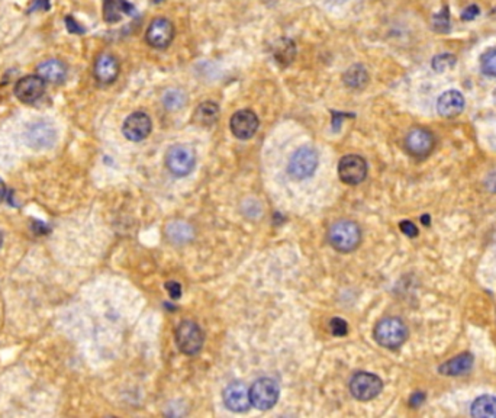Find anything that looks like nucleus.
I'll list each match as a JSON object with an SVG mask.
<instances>
[{
	"mask_svg": "<svg viewBox=\"0 0 496 418\" xmlns=\"http://www.w3.org/2000/svg\"><path fill=\"white\" fill-rule=\"evenodd\" d=\"M165 289L169 291V295L172 296V299H179L181 296V286L177 282H167L165 283Z\"/></svg>",
	"mask_w": 496,
	"mask_h": 418,
	"instance_id": "2f4dec72",
	"label": "nucleus"
},
{
	"mask_svg": "<svg viewBox=\"0 0 496 418\" xmlns=\"http://www.w3.org/2000/svg\"><path fill=\"white\" fill-rule=\"evenodd\" d=\"M433 28L436 32H440V34H449L452 31L449 6H444L433 16Z\"/></svg>",
	"mask_w": 496,
	"mask_h": 418,
	"instance_id": "a878e982",
	"label": "nucleus"
},
{
	"mask_svg": "<svg viewBox=\"0 0 496 418\" xmlns=\"http://www.w3.org/2000/svg\"><path fill=\"white\" fill-rule=\"evenodd\" d=\"M406 339L408 328L404 321L396 317L380 319L374 327V340L385 349H398L406 342Z\"/></svg>",
	"mask_w": 496,
	"mask_h": 418,
	"instance_id": "f03ea898",
	"label": "nucleus"
},
{
	"mask_svg": "<svg viewBox=\"0 0 496 418\" xmlns=\"http://www.w3.org/2000/svg\"><path fill=\"white\" fill-rule=\"evenodd\" d=\"M342 82L350 89H363L369 83V73L365 66L354 64L342 74Z\"/></svg>",
	"mask_w": 496,
	"mask_h": 418,
	"instance_id": "4be33fe9",
	"label": "nucleus"
},
{
	"mask_svg": "<svg viewBox=\"0 0 496 418\" xmlns=\"http://www.w3.org/2000/svg\"><path fill=\"white\" fill-rule=\"evenodd\" d=\"M436 147V137L434 134L427 130V128L417 126L405 137V149L406 151L415 158H425L431 154Z\"/></svg>",
	"mask_w": 496,
	"mask_h": 418,
	"instance_id": "6e6552de",
	"label": "nucleus"
},
{
	"mask_svg": "<svg viewBox=\"0 0 496 418\" xmlns=\"http://www.w3.org/2000/svg\"><path fill=\"white\" fill-rule=\"evenodd\" d=\"M329 244L340 253L356 250L361 241V230L354 221H337L328 231Z\"/></svg>",
	"mask_w": 496,
	"mask_h": 418,
	"instance_id": "f257e3e1",
	"label": "nucleus"
},
{
	"mask_svg": "<svg viewBox=\"0 0 496 418\" xmlns=\"http://www.w3.org/2000/svg\"><path fill=\"white\" fill-rule=\"evenodd\" d=\"M161 102L165 109L179 110L186 105V94L179 89H169L164 92Z\"/></svg>",
	"mask_w": 496,
	"mask_h": 418,
	"instance_id": "393cba45",
	"label": "nucleus"
},
{
	"mask_svg": "<svg viewBox=\"0 0 496 418\" xmlns=\"http://www.w3.org/2000/svg\"><path fill=\"white\" fill-rule=\"evenodd\" d=\"M57 140L56 128L47 121H37L28 126L25 133V141L31 149L47 150L54 146Z\"/></svg>",
	"mask_w": 496,
	"mask_h": 418,
	"instance_id": "9d476101",
	"label": "nucleus"
},
{
	"mask_svg": "<svg viewBox=\"0 0 496 418\" xmlns=\"http://www.w3.org/2000/svg\"><path fill=\"white\" fill-rule=\"evenodd\" d=\"M424 394H413L412 398H411V406L412 407H418L422 401H424Z\"/></svg>",
	"mask_w": 496,
	"mask_h": 418,
	"instance_id": "f704fd0d",
	"label": "nucleus"
},
{
	"mask_svg": "<svg viewBox=\"0 0 496 418\" xmlns=\"http://www.w3.org/2000/svg\"><path fill=\"white\" fill-rule=\"evenodd\" d=\"M6 194H8V190H6V185L3 183V181L0 179V203H2L6 198Z\"/></svg>",
	"mask_w": 496,
	"mask_h": 418,
	"instance_id": "c9c22d12",
	"label": "nucleus"
},
{
	"mask_svg": "<svg viewBox=\"0 0 496 418\" xmlns=\"http://www.w3.org/2000/svg\"><path fill=\"white\" fill-rule=\"evenodd\" d=\"M167 237L174 244H186L193 238V228L183 221H174L169 224Z\"/></svg>",
	"mask_w": 496,
	"mask_h": 418,
	"instance_id": "b1692460",
	"label": "nucleus"
},
{
	"mask_svg": "<svg viewBox=\"0 0 496 418\" xmlns=\"http://www.w3.org/2000/svg\"><path fill=\"white\" fill-rule=\"evenodd\" d=\"M176 35L174 25L167 18H156L148 25L145 32V41L156 50H165L170 47Z\"/></svg>",
	"mask_w": 496,
	"mask_h": 418,
	"instance_id": "1a4fd4ad",
	"label": "nucleus"
},
{
	"mask_svg": "<svg viewBox=\"0 0 496 418\" xmlns=\"http://www.w3.org/2000/svg\"><path fill=\"white\" fill-rule=\"evenodd\" d=\"M399 228L402 230V233L408 237H417L418 235V228H417V225L411 222V221H402L399 224Z\"/></svg>",
	"mask_w": 496,
	"mask_h": 418,
	"instance_id": "7c9ffc66",
	"label": "nucleus"
},
{
	"mask_svg": "<svg viewBox=\"0 0 496 418\" xmlns=\"http://www.w3.org/2000/svg\"><path fill=\"white\" fill-rule=\"evenodd\" d=\"M485 185H486V187H488L489 190H492V192H495V194H496V172H495V173H490V174L488 176V179H486Z\"/></svg>",
	"mask_w": 496,
	"mask_h": 418,
	"instance_id": "72a5a7b5",
	"label": "nucleus"
},
{
	"mask_svg": "<svg viewBox=\"0 0 496 418\" xmlns=\"http://www.w3.org/2000/svg\"><path fill=\"white\" fill-rule=\"evenodd\" d=\"M45 83L38 74H29L16 82L13 93L24 103H35L45 92Z\"/></svg>",
	"mask_w": 496,
	"mask_h": 418,
	"instance_id": "f8f14e48",
	"label": "nucleus"
},
{
	"mask_svg": "<svg viewBox=\"0 0 496 418\" xmlns=\"http://www.w3.org/2000/svg\"><path fill=\"white\" fill-rule=\"evenodd\" d=\"M248 391H250L251 406L261 411H266L274 407L280 395L277 382L270 378H261L256 381Z\"/></svg>",
	"mask_w": 496,
	"mask_h": 418,
	"instance_id": "20e7f679",
	"label": "nucleus"
},
{
	"mask_svg": "<svg viewBox=\"0 0 496 418\" xmlns=\"http://www.w3.org/2000/svg\"><path fill=\"white\" fill-rule=\"evenodd\" d=\"M466 99L458 90L452 89L444 92L437 101V112L443 118H456L465 109Z\"/></svg>",
	"mask_w": 496,
	"mask_h": 418,
	"instance_id": "f3484780",
	"label": "nucleus"
},
{
	"mask_svg": "<svg viewBox=\"0 0 496 418\" xmlns=\"http://www.w3.org/2000/svg\"><path fill=\"white\" fill-rule=\"evenodd\" d=\"M258 117L250 109H241L233 115L229 122L231 131L238 140H250L258 130Z\"/></svg>",
	"mask_w": 496,
	"mask_h": 418,
	"instance_id": "4468645a",
	"label": "nucleus"
},
{
	"mask_svg": "<svg viewBox=\"0 0 496 418\" xmlns=\"http://www.w3.org/2000/svg\"><path fill=\"white\" fill-rule=\"evenodd\" d=\"M196 165V154L193 149L185 146V144H177V146L170 147L165 156V166L177 176V178H185L190 174Z\"/></svg>",
	"mask_w": 496,
	"mask_h": 418,
	"instance_id": "39448f33",
	"label": "nucleus"
},
{
	"mask_svg": "<svg viewBox=\"0 0 496 418\" xmlns=\"http://www.w3.org/2000/svg\"><path fill=\"white\" fill-rule=\"evenodd\" d=\"M481 70L489 77H496V47L489 48L481 57Z\"/></svg>",
	"mask_w": 496,
	"mask_h": 418,
	"instance_id": "bb28decb",
	"label": "nucleus"
},
{
	"mask_svg": "<svg viewBox=\"0 0 496 418\" xmlns=\"http://www.w3.org/2000/svg\"><path fill=\"white\" fill-rule=\"evenodd\" d=\"M318 153L311 147H302L296 150L289 162V173L293 179L304 181L315 173L318 167Z\"/></svg>",
	"mask_w": 496,
	"mask_h": 418,
	"instance_id": "423d86ee",
	"label": "nucleus"
},
{
	"mask_svg": "<svg viewBox=\"0 0 496 418\" xmlns=\"http://www.w3.org/2000/svg\"><path fill=\"white\" fill-rule=\"evenodd\" d=\"M124 13H134V6L129 5L126 0H105L104 2V19L108 24L119 22Z\"/></svg>",
	"mask_w": 496,
	"mask_h": 418,
	"instance_id": "aec40b11",
	"label": "nucleus"
},
{
	"mask_svg": "<svg viewBox=\"0 0 496 418\" xmlns=\"http://www.w3.org/2000/svg\"><path fill=\"white\" fill-rule=\"evenodd\" d=\"M154 2H161V0H154Z\"/></svg>",
	"mask_w": 496,
	"mask_h": 418,
	"instance_id": "4c0bfd02",
	"label": "nucleus"
},
{
	"mask_svg": "<svg viewBox=\"0 0 496 418\" xmlns=\"http://www.w3.org/2000/svg\"><path fill=\"white\" fill-rule=\"evenodd\" d=\"M225 407L234 412H244L251 407L250 391L241 382L229 383L224 391Z\"/></svg>",
	"mask_w": 496,
	"mask_h": 418,
	"instance_id": "2eb2a0df",
	"label": "nucleus"
},
{
	"mask_svg": "<svg viewBox=\"0 0 496 418\" xmlns=\"http://www.w3.org/2000/svg\"><path fill=\"white\" fill-rule=\"evenodd\" d=\"M220 118V106L215 102H204L196 108L193 114V122L201 126H210Z\"/></svg>",
	"mask_w": 496,
	"mask_h": 418,
	"instance_id": "412c9836",
	"label": "nucleus"
},
{
	"mask_svg": "<svg viewBox=\"0 0 496 418\" xmlns=\"http://www.w3.org/2000/svg\"><path fill=\"white\" fill-rule=\"evenodd\" d=\"M329 330L336 337H344L347 331H349V326H347L345 321L341 318H333L329 323Z\"/></svg>",
	"mask_w": 496,
	"mask_h": 418,
	"instance_id": "c85d7f7f",
	"label": "nucleus"
},
{
	"mask_svg": "<svg viewBox=\"0 0 496 418\" xmlns=\"http://www.w3.org/2000/svg\"><path fill=\"white\" fill-rule=\"evenodd\" d=\"M119 72H121L119 61L117 57L112 54H108V53L101 54L94 61L93 74H94V78L101 85L113 83L115 80L118 78Z\"/></svg>",
	"mask_w": 496,
	"mask_h": 418,
	"instance_id": "dca6fc26",
	"label": "nucleus"
},
{
	"mask_svg": "<svg viewBox=\"0 0 496 418\" xmlns=\"http://www.w3.org/2000/svg\"><path fill=\"white\" fill-rule=\"evenodd\" d=\"M37 74L48 83H63L67 77V66L60 60H47L37 67Z\"/></svg>",
	"mask_w": 496,
	"mask_h": 418,
	"instance_id": "a211bd4d",
	"label": "nucleus"
},
{
	"mask_svg": "<svg viewBox=\"0 0 496 418\" xmlns=\"http://www.w3.org/2000/svg\"><path fill=\"white\" fill-rule=\"evenodd\" d=\"M176 342L181 353L188 356H195L204 347L205 335L202 328L193 321H181L176 330Z\"/></svg>",
	"mask_w": 496,
	"mask_h": 418,
	"instance_id": "7ed1b4c3",
	"label": "nucleus"
},
{
	"mask_svg": "<svg viewBox=\"0 0 496 418\" xmlns=\"http://www.w3.org/2000/svg\"><path fill=\"white\" fill-rule=\"evenodd\" d=\"M153 122L145 112H134L131 114L122 126V133L126 140L132 142H140L151 134Z\"/></svg>",
	"mask_w": 496,
	"mask_h": 418,
	"instance_id": "ddd939ff",
	"label": "nucleus"
},
{
	"mask_svg": "<svg viewBox=\"0 0 496 418\" xmlns=\"http://www.w3.org/2000/svg\"><path fill=\"white\" fill-rule=\"evenodd\" d=\"M338 174L341 182H344L345 185L354 186L361 183L367 176L366 160L357 154H349L342 157L338 165Z\"/></svg>",
	"mask_w": 496,
	"mask_h": 418,
	"instance_id": "9b49d317",
	"label": "nucleus"
},
{
	"mask_svg": "<svg viewBox=\"0 0 496 418\" xmlns=\"http://www.w3.org/2000/svg\"><path fill=\"white\" fill-rule=\"evenodd\" d=\"M456 61H457L456 56H453V54H450V53H443V54L436 56V57L433 58L431 66H433V69H434L437 73H443V72H445V70L452 69V67L454 66V64H456Z\"/></svg>",
	"mask_w": 496,
	"mask_h": 418,
	"instance_id": "cd10ccee",
	"label": "nucleus"
},
{
	"mask_svg": "<svg viewBox=\"0 0 496 418\" xmlns=\"http://www.w3.org/2000/svg\"><path fill=\"white\" fill-rule=\"evenodd\" d=\"M470 414L477 418H495L496 417V396L482 395L473 401Z\"/></svg>",
	"mask_w": 496,
	"mask_h": 418,
	"instance_id": "5701e85b",
	"label": "nucleus"
},
{
	"mask_svg": "<svg viewBox=\"0 0 496 418\" xmlns=\"http://www.w3.org/2000/svg\"><path fill=\"white\" fill-rule=\"evenodd\" d=\"M479 15H481V9H479V6L470 5V6H468L465 10H463L461 19H463V21H473V19L477 18Z\"/></svg>",
	"mask_w": 496,
	"mask_h": 418,
	"instance_id": "c756f323",
	"label": "nucleus"
},
{
	"mask_svg": "<svg viewBox=\"0 0 496 418\" xmlns=\"http://www.w3.org/2000/svg\"><path fill=\"white\" fill-rule=\"evenodd\" d=\"M383 390V382L369 372H357L350 381V392L358 401H372Z\"/></svg>",
	"mask_w": 496,
	"mask_h": 418,
	"instance_id": "0eeeda50",
	"label": "nucleus"
},
{
	"mask_svg": "<svg viewBox=\"0 0 496 418\" xmlns=\"http://www.w3.org/2000/svg\"><path fill=\"white\" fill-rule=\"evenodd\" d=\"M65 25H67V29H69V32H72V34H83V32H85V29H83V28L72 18V16H69V18H65Z\"/></svg>",
	"mask_w": 496,
	"mask_h": 418,
	"instance_id": "473e14b6",
	"label": "nucleus"
},
{
	"mask_svg": "<svg viewBox=\"0 0 496 418\" xmlns=\"http://www.w3.org/2000/svg\"><path fill=\"white\" fill-rule=\"evenodd\" d=\"M2 243H3V237H2V233H0V247H2Z\"/></svg>",
	"mask_w": 496,
	"mask_h": 418,
	"instance_id": "e433bc0d",
	"label": "nucleus"
},
{
	"mask_svg": "<svg viewBox=\"0 0 496 418\" xmlns=\"http://www.w3.org/2000/svg\"><path fill=\"white\" fill-rule=\"evenodd\" d=\"M473 363H474V358L470 355V353H463V355H458L443 363L438 367V372L445 376H461V375H466L470 371L473 367Z\"/></svg>",
	"mask_w": 496,
	"mask_h": 418,
	"instance_id": "6ab92c4d",
	"label": "nucleus"
}]
</instances>
